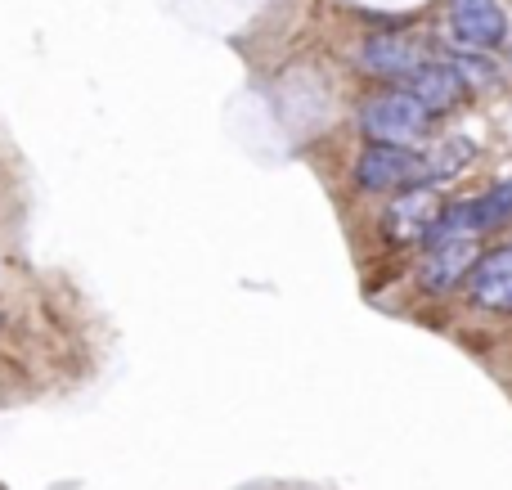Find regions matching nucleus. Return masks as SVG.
<instances>
[{
	"instance_id": "9d476101",
	"label": "nucleus",
	"mask_w": 512,
	"mask_h": 490,
	"mask_svg": "<svg viewBox=\"0 0 512 490\" xmlns=\"http://www.w3.org/2000/svg\"><path fill=\"white\" fill-rule=\"evenodd\" d=\"M472 158H477V144H472L468 135H445V140H436L432 149L423 153V180L441 189L445 180H459L463 171L472 167Z\"/></svg>"
},
{
	"instance_id": "39448f33",
	"label": "nucleus",
	"mask_w": 512,
	"mask_h": 490,
	"mask_svg": "<svg viewBox=\"0 0 512 490\" xmlns=\"http://www.w3.org/2000/svg\"><path fill=\"white\" fill-rule=\"evenodd\" d=\"M463 288H468V302L481 306V311L512 315V239L499 243V248H490V252H481V257L472 261Z\"/></svg>"
},
{
	"instance_id": "7ed1b4c3",
	"label": "nucleus",
	"mask_w": 512,
	"mask_h": 490,
	"mask_svg": "<svg viewBox=\"0 0 512 490\" xmlns=\"http://www.w3.org/2000/svg\"><path fill=\"white\" fill-rule=\"evenodd\" d=\"M477 234H436V239H423V261H418V284L427 293H450L468 279L472 261L481 257Z\"/></svg>"
},
{
	"instance_id": "1a4fd4ad",
	"label": "nucleus",
	"mask_w": 512,
	"mask_h": 490,
	"mask_svg": "<svg viewBox=\"0 0 512 490\" xmlns=\"http://www.w3.org/2000/svg\"><path fill=\"white\" fill-rule=\"evenodd\" d=\"M459 207H463V221L472 225V234L504 230V225H512V176L495 180V185H486L472 198H459Z\"/></svg>"
},
{
	"instance_id": "f257e3e1",
	"label": "nucleus",
	"mask_w": 512,
	"mask_h": 490,
	"mask_svg": "<svg viewBox=\"0 0 512 490\" xmlns=\"http://www.w3.org/2000/svg\"><path fill=\"white\" fill-rule=\"evenodd\" d=\"M432 126H436V113L418 95H409L405 86H391L360 104V131L373 144H405V149H414L418 140L432 135Z\"/></svg>"
},
{
	"instance_id": "f03ea898",
	"label": "nucleus",
	"mask_w": 512,
	"mask_h": 490,
	"mask_svg": "<svg viewBox=\"0 0 512 490\" xmlns=\"http://www.w3.org/2000/svg\"><path fill=\"white\" fill-rule=\"evenodd\" d=\"M423 180V153L405 144H364L355 158V185L364 194H396V189Z\"/></svg>"
},
{
	"instance_id": "0eeeda50",
	"label": "nucleus",
	"mask_w": 512,
	"mask_h": 490,
	"mask_svg": "<svg viewBox=\"0 0 512 490\" xmlns=\"http://www.w3.org/2000/svg\"><path fill=\"white\" fill-rule=\"evenodd\" d=\"M400 86H405L409 95H418L436 117H441V113H450V108L463 104V95H468L472 81L454 59H423Z\"/></svg>"
},
{
	"instance_id": "20e7f679",
	"label": "nucleus",
	"mask_w": 512,
	"mask_h": 490,
	"mask_svg": "<svg viewBox=\"0 0 512 490\" xmlns=\"http://www.w3.org/2000/svg\"><path fill=\"white\" fill-rule=\"evenodd\" d=\"M450 41L459 50H499L508 41V14L499 0H450Z\"/></svg>"
},
{
	"instance_id": "6e6552de",
	"label": "nucleus",
	"mask_w": 512,
	"mask_h": 490,
	"mask_svg": "<svg viewBox=\"0 0 512 490\" xmlns=\"http://www.w3.org/2000/svg\"><path fill=\"white\" fill-rule=\"evenodd\" d=\"M423 59H427L423 41H414V36H405V32H373V36H364V45H360V68L373 72V77L396 81V86Z\"/></svg>"
},
{
	"instance_id": "423d86ee",
	"label": "nucleus",
	"mask_w": 512,
	"mask_h": 490,
	"mask_svg": "<svg viewBox=\"0 0 512 490\" xmlns=\"http://www.w3.org/2000/svg\"><path fill=\"white\" fill-rule=\"evenodd\" d=\"M441 189L427 185V180H414V185L396 189V198H391L387 207V230L396 243H423L427 230H432V221L441 216Z\"/></svg>"
}]
</instances>
